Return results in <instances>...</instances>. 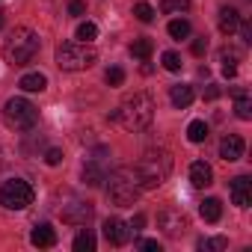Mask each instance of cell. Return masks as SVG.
Masks as SVG:
<instances>
[{"mask_svg":"<svg viewBox=\"0 0 252 252\" xmlns=\"http://www.w3.org/2000/svg\"><path fill=\"white\" fill-rule=\"evenodd\" d=\"M155 119V98L149 92H134L131 98H125L119 110L110 113V122H119L125 131H146Z\"/></svg>","mask_w":252,"mask_h":252,"instance_id":"cell-1","label":"cell"},{"mask_svg":"<svg viewBox=\"0 0 252 252\" xmlns=\"http://www.w3.org/2000/svg\"><path fill=\"white\" fill-rule=\"evenodd\" d=\"M134 172H137L140 190H155V187H160L169 178V172H172V155L166 149H149L140 158V163H137Z\"/></svg>","mask_w":252,"mask_h":252,"instance_id":"cell-2","label":"cell"},{"mask_svg":"<svg viewBox=\"0 0 252 252\" xmlns=\"http://www.w3.org/2000/svg\"><path fill=\"white\" fill-rule=\"evenodd\" d=\"M107 196L116 208H134L140 199V181L137 172L131 166H119L113 172H107Z\"/></svg>","mask_w":252,"mask_h":252,"instance_id":"cell-3","label":"cell"},{"mask_svg":"<svg viewBox=\"0 0 252 252\" xmlns=\"http://www.w3.org/2000/svg\"><path fill=\"white\" fill-rule=\"evenodd\" d=\"M39 45H42V39H39L36 30H30V27H15V30L9 33V39L3 42V60H6L9 65H27V63L39 54Z\"/></svg>","mask_w":252,"mask_h":252,"instance_id":"cell-4","label":"cell"},{"mask_svg":"<svg viewBox=\"0 0 252 252\" xmlns=\"http://www.w3.org/2000/svg\"><path fill=\"white\" fill-rule=\"evenodd\" d=\"M98 60L95 48H89L86 42H63L57 48V65L63 71H80V68H89L92 63Z\"/></svg>","mask_w":252,"mask_h":252,"instance_id":"cell-5","label":"cell"},{"mask_svg":"<svg viewBox=\"0 0 252 252\" xmlns=\"http://www.w3.org/2000/svg\"><path fill=\"white\" fill-rule=\"evenodd\" d=\"M3 122L15 131H30L39 122V110L27 101V98H9L3 104Z\"/></svg>","mask_w":252,"mask_h":252,"instance_id":"cell-6","label":"cell"},{"mask_svg":"<svg viewBox=\"0 0 252 252\" xmlns=\"http://www.w3.org/2000/svg\"><path fill=\"white\" fill-rule=\"evenodd\" d=\"M0 205L9 211H24L27 205H33V187L24 178H9L0 187Z\"/></svg>","mask_w":252,"mask_h":252,"instance_id":"cell-7","label":"cell"},{"mask_svg":"<svg viewBox=\"0 0 252 252\" xmlns=\"http://www.w3.org/2000/svg\"><path fill=\"white\" fill-rule=\"evenodd\" d=\"M107 155H110L107 149H98V152L83 163V181H86L89 187H101V184H104V178H107V172H110V169H107V160H104Z\"/></svg>","mask_w":252,"mask_h":252,"instance_id":"cell-8","label":"cell"},{"mask_svg":"<svg viewBox=\"0 0 252 252\" xmlns=\"http://www.w3.org/2000/svg\"><path fill=\"white\" fill-rule=\"evenodd\" d=\"M158 225H160V231H163L166 237H181V234L190 228L187 217H184L178 208H166V211H160V214H158Z\"/></svg>","mask_w":252,"mask_h":252,"instance_id":"cell-9","label":"cell"},{"mask_svg":"<svg viewBox=\"0 0 252 252\" xmlns=\"http://www.w3.org/2000/svg\"><path fill=\"white\" fill-rule=\"evenodd\" d=\"M131 225L125 222V220H119V217H107L104 220V237H107V243L110 246H125L131 240Z\"/></svg>","mask_w":252,"mask_h":252,"instance_id":"cell-10","label":"cell"},{"mask_svg":"<svg viewBox=\"0 0 252 252\" xmlns=\"http://www.w3.org/2000/svg\"><path fill=\"white\" fill-rule=\"evenodd\" d=\"M92 214H95V208H92L89 202H80V199H71V202L63 208V220L71 222V225H86V222L92 220Z\"/></svg>","mask_w":252,"mask_h":252,"instance_id":"cell-11","label":"cell"},{"mask_svg":"<svg viewBox=\"0 0 252 252\" xmlns=\"http://www.w3.org/2000/svg\"><path fill=\"white\" fill-rule=\"evenodd\" d=\"M243 149H246V143H243V137H237V134H225V137L220 140V158H222L225 163L240 160V158H243Z\"/></svg>","mask_w":252,"mask_h":252,"instance_id":"cell-12","label":"cell"},{"mask_svg":"<svg viewBox=\"0 0 252 252\" xmlns=\"http://www.w3.org/2000/svg\"><path fill=\"white\" fill-rule=\"evenodd\" d=\"M231 202L237 208H249V202H252V178L249 175H237L231 181Z\"/></svg>","mask_w":252,"mask_h":252,"instance_id":"cell-13","label":"cell"},{"mask_svg":"<svg viewBox=\"0 0 252 252\" xmlns=\"http://www.w3.org/2000/svg\"><path fill=\"white\" fill-rule=\"evenodd\" d=\"M190 181H193V187H211L214 184V169L205 160H196L190 166Z\"/></svg>","mask_w":252,"mask_h":252,"instance_id":"cell-14","label":"cell"},{"mask_svg":"<svg viewBox=\"0 0 252 252\" xmlns=\"http://www.w3.org/2000/svg\"><path fill=\"white\" fill-rule=\"evenodd\" d=\"M30 243H33V246H42V249H51V246L57 243V231H54L48 222H42V225H36V228L30 231Z\"/></svg>","mask_w":252,"mask_h":252,"instance_id":"cell-15","label":"cell"},{"mask_svg":"<svg viewBox=\"0 0 252 252\" xmlns=\"http://www.w3.org/2000/svg\"><path fill=\"white\" fill-rule=\"evenodd\" d=\"M169 98H172V104L178 107V110H184V107H190L193 104V86H187V83H175L172 89H169Z\"/></svg>","mask_w":252,"mask_h":252,"instance_id":"cell-16","label":"cell"},{"mask_svg":"<svg viewBox=\"0 0 252 252\" xmlns=\"http://www.w3.org/2000/svg\"><path fill=\"white\" fill-rule=\"evenodd\" d=\"M237 27H240V15H237V9H234V6H222V9H220V30H222L225 36H231Z\"/></svg>","mask_w":252,"mask_h":252,"instance_id":"cell-17","label":"cell"},{"mask_svg":"<svg viewBox=\"0 0 252 252\" xmlns=\"http://www.w3.org/2000/svg\"><path fill=\"white\" fill-rule=\"evenodd\" d=\"M234 113H237V119H243V122L252 119V101H249V92H246V89H234Z\"/></svg>","mask_w":252,"mask_h":252,"instance_id":"cell-18","label":"cell"},{"mask_svg":"<svg viewBox=\"0 0 252 252\" xmlns=\"http://www.w3.org/2000/svg\"><path fill=\"white\" fill-rule=\"evenodd\" d=\"M24 92H42L45 86H48V77L42 74V71H30V74H24L21 77V83H18Z\"/></svg>","mask_w":252,"mask_h":252,"instance_id":"cell-19","label":"cell"},{"mask_svg":"<svg viewBox=\"0 0 252 252\" xmlns=\"http://www.w3.org/2000/svg\"><path fill=\"white\" fill-rule=\"evenodd\" d=\"M199 214H202L205 222H217V220L222 217V202H220V199H205V202L199 205Z\"/></svg>","mask_w":252,"mask_h":252,"instance_id":"cell-20","label":"cell"},{"mask_svg":"<svg viewBox=\"0 0 252 252\" xmlns=\"http://www.w3.org/2000/svg\"><path fill=\"white\" fill-rule=\"evenodd\" d=\"M187 140H190V143H205V140H208V125H205L202 119L190 122V128H187Z\"/></svg>","mask_w":252,"mask_h":252,"instance_id":"cell-21","label":"cell"},{"mask_svg":"<svg viewBox=\"0 0 252 252\" xmlns=\"http://www.w3.org/2000/svg\"><path fill=\"white\" fill-rule=\"evenodd\" d=\"M166 30H169V36H172V39H178V42H181V39H187V36H190V21H187V18H172Z\"/></svg>","mask_w":252,"mask_h":252,"instance_id":"cell-22","label":"cell"},{"mask_svg":"<svg viewBox=\"0 0 252 252\" xmlns=\"http://www.w3.org/2000/svg\"><path fill=\"white\" fill-rule=\"evenodd\" d=\"M187 9H190V0H163V3H160L163 15H181Z\"/></svg>","mask_w":252,"mask_h":252,"instance_id":"cell-23","label":"cell"},{"mask_svg":"<svg viewBox=\"0 0 252 252\" xmlns=\"http://www.w3.org/2000/svg\"><path fill=\"white\" fill-rule=\"evenodd\" d=\"M92 249H95V234L86 228L74 237V252H92Z\"/></svg>","mask_w":252,"mask_h":252,"instance_id":"cell-24","label":"cell"},{"mask_svg":"<svg viewBox=\"0 0 252 252\" xmlns=\"http://www.w3.org/2000/svg\"><path fill=\"white\" fill-rule=\"evenodd\" d=\"M152 51H155L152 39H137V42L131 45V54H134L137 60H149V57H152Z\"/></svg>","mask_w":252,"mask_h":252,"instance_id":"cell-25","label":"cell"},{"mask_svg":"<svg viewBox=\"0 0 252 252\" xmlns=\"http://www.w3.org/2000/svg\"><path fill=\"white\" fill-rule=\"evenodd\" d=\"M74 36H77V42H86V45H89V42L98 36V27H95L92 21H83V24H77V33H74Z\"/></svg>","mask_w":252,"mask_h":252,"instance_id":"cell-26","label":"cell"},{"mask_svg":"<svg viewBox=\"0 0 252 252\" xmlns=\"http://www.w3.org/2000/svg\"><path fill=\"white\" fill-rule=\"evenodd\" d=\"M196 246H199L202 252H214V249H225V246H228V240H225V237H202Z\"/></svg>","mask_w":252,"mask_h":252,"instance_id":"cell-27","label":"cell"},{"mask_svg":"<svg viewBox=\"0 0 252 252\" xmlns=\"http://www.w3.org/2000/svg\"><path fill=\"white\" fill-rule=\"evenodd\" d=\"M134 15H137L143 24H149V21H155V6H152V3H146V0H140V3L134 6Z\"/></svg>","mask_w":252,"mask_h":252,"instance_id":"cell-28","label":"cell"},{"mask_svg":"<svg viewBox=\"0 0 252 252\" xmlns=\"http://www.w3.org/2000/svg\"><path fill=\"white\" fill-rule=\"evenodd\" d=\"M160 63H163L166 71H181V57H178L175 51H166V54L160 57Z\"/></svg>","mask_w":252,"mask_h":252,"instance_id":"cell-29","label":"cell"},{"mask_svg":"<svg viewBox=\"0 0 252 252\" xmlns=\"http://www.w3.org/2000/svg\"><path fill=\"white\" fill-rule=\"evenodd\" d=\"M107 83H110V86H122V83H125V71H122L119 65L107 68Z\"/></svg>","mask_w":252,"mask_h":252,"instance_id":"cell-30","label":"cell"},{"mask_svg":"<svg viewBox=\"0 0 252 252\" xmlns=\"http://www.w3.org/2000/svg\"><path fill=\"white\" fill-rule=\"evenodd\" d=\"M45 163H48V166H60V163H63V152H60V149H48V152H45Z\"/></svg>","mask_w":252,"mask_h":252,"instance_id":"cell-31","label":"cell"},{"mask_svg":"<svg viewBox=\"0 0 252 252\" xmlns=\"http://www.w3.org/2000/svg\"><path fill=\"white\" fill-rule=\"evenodd\" d=\"M205 51H208V36H199V39L193 42V54H196V57H202Z\"/></svg>","mask_w":252,"mask_h":252,"instance_id":"cell-32","label":"cell"},{"mask_svg":"<svg viewBox=\"0 0 252 252\" xmlns=\"http://www.w3.org/2000/svg\"><path fill=\"white\" fill-rule=\"evenodd\" d=\"M68 12H71V15H83V12H86V3H83V0H71V3H68Z\"/></svg>","mask_w":252,"mask_h":252,"instance_id":"cell-33","label":"cell"},{"mask_svg":"<svg viewBox=\"0 0 252 252\" xmlns=\"http://www.w3.org/2000/svg\"><path fill=\"white\" fill-rule=\"evenodd\" d=\"M220 92H222V89H220L217 83H211V86L205 89V101H217V98H220Z\"/></svg>","mask_w":252,"mask_h":252,"instance_id":"cell-34","label":"cell"},{"mask_svg":"<svg viewBox=\"0 0 252 252\" xmlns=\"http://www.w3.org/2000/svg\"><path fill=\"white\" fill-rule=\"evenodd\" d=\"M237 30H240V36H243V42H252V24H249V21H243Z\"/></svg>","mask_w":252,"mask_h":252,"instance_id":"cell-35","label":"cell"},{"mask_svg":"<svg viewBox=\"0 0 252 252\" xmlns=\"http://www.w3.org/2000/svg\"><path fill=\"white\" fill-rule=\"evenodd\" d=\"M128 225H131V231H134V234H137V231H140V228H143V225H146V217H143V214H137V217H134V220H131V222H128Z\"/></svg>","mask_w":252,"mask_h":252,"instance_id":"cell-36","label":"cell"},{"mask_svg":"<svg viewBox=\"0 0 252 252\" xmlns=\"http://www.w3.org/2000/svg\"><path fill=\"white\" fill-rule=\"evenodd\" d=\"M140 246H143V249H149V252H155V249L160 252V243H158V240H140Z\"/></svg>","mask_w":252,"mask_h":252,"instance_id":"cell-37","label":"cell"},{"mask_svg":"<svg viewBox=\"0 0 252 252\" xmlns=\"http://www.w3.org/2000/svg\"><path fill=\"white\" fill-rule=\"evenodd\" d=\"M0 27H3V12H0Z\"/></svg>","mask_w":252,"mask_h":252,"instance_id":"cell-38","label":"cell"}]
</instances>
